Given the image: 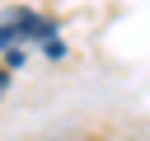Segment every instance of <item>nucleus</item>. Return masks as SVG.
I'll return each mask as SVG.
<instances>
[{"instance_id":"1","label":"nucleus","mask_w":150,"mask_h":141,"mask_svg":"<svg viewBox=\"0 0 150 141\" xmlns=\"http://www.w3.org/2000/svg\"><path fill=\"white\" fill-rule=\"evenodd\" d=\"M42 52V56H52V61H61L66 56V42H61V33H56V19H47V14H38V9H5L0 14V56H5V70L14 75L23 61H28V52Z\"/></svg>"},{"instance_id":"2","label":"nucleus","mask_w":150,"mask_h":141,"mask_svg":"<svg viewBox=\"0 0 150 141\" xmlns=\"http://www.w3.org/2000/svg\"><path fill=\"white\" fill-rule=\"evenodd\" d=\"M5 94H9V70L0 66V99H5Z\"/></svg>"}]
</instances>
